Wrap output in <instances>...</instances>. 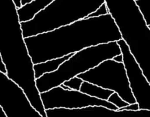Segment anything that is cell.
I'll list each match as a JSON object with an SVG mask.
<instances>
[{"label": "cell", "instance_id": "cell-1", "mask_svg": "<svg viewBox=\"0 0 150 117\" xmlns=\"http://www.w3.org/2000/svg\"><path fill=\"white\" fill-rule=\"evenodd\" d=\"M122 36L110 14L84 18L52 31L24 38L33 64L61 58Z\"/></svg>", "mask_w": 150, "mask_h": 117}, {"label": "cell", "instance_id": "cell-2", "mask_svg": "<svg viewBox=\"0 0 150 117\" xmlns=\"http://www.w3.org/2000/svg\"><path fill=\"white\" fill-rule=\"evenodd\" d=\"M0 53L8 77L23 91L33 107L47 117L13 0H0Z\"/></svg>", "mask_w": 150, "mask_h": 117}, {"label": "cell", "instance_id": "cell-3", "mask_svg": "<svg viewBox=\"0 0 150 117\" xmlns=\"http://www.w3.org/2000/svg\"><path fill=\"white\" fill-rule=\"evenodd\" d=\"M105 3L122 39L150 83V27L146 24L134 0H105Z\"/></svg>", "mask_w": 150, "mask_h": 117}, {"label": "cell", "instance_id": "cell-4", "mask_svg": "<svg viewBox=\"0 0 150 117\" xmlns=\"http://www.w3.org/2000/svg\"><path fill=\"white\" fill-rule=\"evenodd\" d=\"M105 0H53L30 21L20 23L24 38L52 31L84 19Z\"/></svg>", "mask_w": 150, "mask_h": 117}, {"label": "cell", "instance_id": "cell-5", "mask_svg": "<svg viewBox=\"0 0 150 117\" xmlns=\"http://www.w3.org/2000/svg\"><path fill=\"white\" fill-rule=\"evenodd\" d=\"M122 54L117 42L101 44L83 49L63 62L56 70L36 79L40 93L60 86L65 81L94 68L103 61Z\"/></svg>", "mask_w": 150, "mask_h": 117}, {"label": "cell", "instance_id": "cell-6", "mask_svg": "<svg viewBox=\"0 0 150 117\" xmlns=\"http://www.w3.org/2000/svg\"><path fill=\"white\" fill-rule=\"evenodd\" d=\"M77 77L84 81L116 93L129 104L136 103L122 63L108 59Z\"/></svg>", "mask_w": 150, "mask_h": 117}, {"label": "cell", "instance_id": "cell-7", "mask_svg": "<svg viewBox=\"0 0 150 117\" xmlns=\"http://www.w3.org/2000/svg\"><path fill=\"white\" fill-rule=\"evenodd\" d=\"M40 95L45 110L59 108L78 109L93 106H101L116 111L118 109L107 100L90 97L80 91L64 90L60 86L40 93Z\"/></svg>", "mask_w": 150, "mask_h": 117}, {"label": "cell", "instance_id": "cell-8", "mask_svg": "<svg viewBox=\"0 0 150 117\" xmlns=\"http://www.w3.org/2000/svg\"><path fill=\"white\" fill-rule=\"evenodd\" d=\"M121 49L123 62L133 97L139 110H150V83L122 39L117 42Z\"/></svg>", "mask_w": 150, "mask_h": 117}, {"label": "cell", "instance_id": "cell-9", "mask_svg": "<svg viewBox=\"0 0 150 117\" xmlns=\"http://www.w3.org/2000/svg\"><path fill=\"white\" fill-rule=\"evenodd\" d=\"M47 117H150V110H113L101 106L78 109L54 108L45 110Z\"/></svg>", "mask_w": 150, "mask_h": 117}, {"label": "cell", "instance_id": "cell-10", "mask_svg": "<svg viewBox=\"0 0 150 117\" xmlns=\"http://www.w3.org/2000/svg\"><path fill=\"white\" fill-rule=\"evenodd\" d=\"M0 107L6 117H43L17 85L0 95Z\"/></svg>", "mask_w": 150, "mask_h": 117}, {"label": "cell", "instance_id": "cell-11", "mask_svg": "<svg viewBox=\"0 0 150 117\" xmlns=\"http://www.w3.org/2000/svg\"><path fill=\"white\" fill-rule=\"evenodd\" d=\"M53 0H33L31 2L17 10L19 22H25L33 19L39 11L44 9Z\"/></svg>", "mask_w": 150, "mask_h": 117}, {"label": "cell", "instance_id": "cell-12", "mask_svg": "<svg viewBox=\"0 0 150 117\" xmlns=\"http://www.w3.org/2000/svg\"><path fill=\"white\" fill-rule=\"evenodd\" d=\"M73 54H69L61 58L49 60L44 63L34 65L33 69L35 72L36 79L45 73H49L56 70L60 64L70 58Z\"/></svg>", "mask_w": 150, "mask_h": 117}, {"label": "cell", "instance_id": "cell-13", "mask_svg": "<svg viewBox=\"0 0 150 117\" xmlns=\"http://www.w3.org/2000/svg\"><path fill=\"white\" fill-rule=\"evenodd\" d=\"M79 91L90 97L105 100H108L110 96L114 92L86 81H83Z\"/></svg>", "mask_w": 150, "mask_h": 117}, {"label": "cell", "instance_id": "cell-14", "mask_svg": "<svg viewBox=\"0 0 150 117\" xmlns=\"http://www.w3.org/2000/svg\"><path fill=\"white\" fill-rule=\"evenodd\" d=\"M135 2L147 26L150 27V13L149 7L146 5V3H144L142 1L137 0L135 1Z\"/></svg>", "mask_w": 150, "mask_h": 117}, {"label": "cell", "instance_id": "cell-15", "mask_svg": "<svg viewBox=\"0 0 150 117\" xmlns=\"http://www.w3.org/2000/svg\"><path fill=\"white\" fill-rule=\"evenodd\" d=\"M107 101L115 106L118 109L125 107L129 104L125 101L117 93L115 92H114L111 94Z\"/></svg>", "mask_w": 150, "mask_h": 117}, {"label": "cell", "instance_id": "cell-16", "mask_svg": "<svg viewBox=\"0 0 150 117\" xmlns=\"http://www.w3.org/2000/svg\"><path fill=\"white\" fill-rule=\"evenodd\" d=\"M83 80L80 78L75 77L63 83L64 85L69 87L71 90L79 91Z\"/></svg>", "mask_w": 150, "mask_h": 117}, {"label": "cell", "instance_id": "cell-17", "mask_svg": "<svg viewBox=\"0 0 150 117\" xmlns=\"http://www.w3.org/2000/svg\"><path fill=\"white\" fill-rule=\"evenodd\" d=\"M108 8L106 6L105 2L103 3L95 11L90 14L87 17L85 18H89V17H98L101 16L105 15L108 14Z\"/></svg>", "mask_w": 150, "mask_h": 117}, {"label": "cell", "instance_id": "cell-18", "mask_svg": "<svg viewBox=\"0 0 150 117\" xmlns=\"http://www.w3.org/2000/svg\"><path fill=\"white\" fill-rule=\"evenodd\" d=\"M118 110H126L130 111H137L139 110V107L137 103H135L134 104H130L125 107H123L121 109H118Z\"/></svg>", "mask_w": 150, "mask_h": 117}, {"label": "cell", "instance_id": "cell-19", "mask_svg": "<svg viewBox=\"0 0 150 117\" xmlns=\"http://www.w3.org/2000/svg\"><path fill=\"white\" fill-rule=\"evenodd\" d=\"M0 71L2 72V73H4V74H6V66H5L4 63H3V61H2L1 53H0Z\"/></svg>", "mask_w": 150, "mask_h": 117}, {"label": "cell", "instance_id": "cell-20", "mask_svg": "<svg viewBox=\"0 0 150 117\" xmlns=\"http://www.w3.org/2000/svg\"><path fill=\"white\" fill-rule=\"evenodd\" d=\"M113 60L115 61V62H117V63H122L123 62V57L122 54H120V55H117L114 57L112 58Z\"/></svg>", "mask_w": 150, "mask_h": 117}, {"label": "cell", "instance_id": "cell-21", "mask_svg": "<svg viewBox=\"0 0 150 117\" xmlns=\"http://www.w3.org/2000/svg\"><path fill=\"white\" fill-rule=\"evenodd\" d=\"M13 1L16 10L21 8L22 6L21 2V0H13Z\"/></svg>", "mask_w": 150, "mask_h": 117}, {"label": "cell", "instance_id": "cell-22", "mask_svg": "<svg viewBox=\"0 0 150 117\" xmlns=\"http://www.w3.org/2000/svg\"><path fill=\"white\" fill-rule=\"evenodd\" d=\"M33 0H21V2L22 6H23L30 3Z\"/></svg>", "mask_w": 150, "mask_h": 117}, {"label": "cell", "instance_id": "cell-23", "mask_svg": "<svg viewBox=\"0 0 150 117\" xmlns=\"http://www.w3.org/2000/svg\"><path fill=\"white\" fill-rule=\"evenodd\" d=\"M0 117H6V116L5 114H1L0 115Z\"/></svg>", "mask_w": 150, "mask_h": 117}]
</instances>
